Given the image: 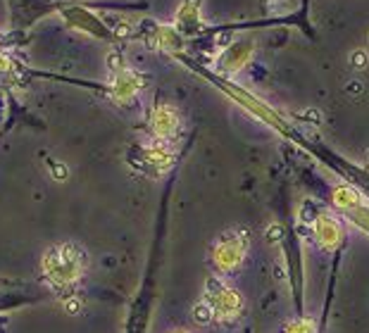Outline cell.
<instances>
[{
  "label": "cell",
  "mask_w": 369,
  "mask_h": 333,
  "mask_svg": "<svg viewBox=\"0 0 369 333\" xmlns=\"http://www.w3.org/2000/svg\"><path fill=\"white\" fill-rule=\"evenodd\" d=\"M191 319H193V324H198V326H210L212 321H215V310H212V305L202 298L191 307Z\"/></svg>",
  "instance_id": "obj_11"
},
{
  "label": "cell",
  "mask_w": 369,
  "mask_h": 333,
  "mask_svg": "<svg viewBox=\"0 0 369 333\" xmlns=\"http://www.w3.org/2000/svg\"><path fill=\"white\" fill-rule=\"evenodd\" d=\"M251 253V236L246 228H229L220 233L210 248V267L215 277H231L241 272Z\"/></svg>",
  "instance_id": "obj_2"
},
{
  "label": "cell",
  "mask_w": 369,
  "mask_h": 333,
  "mask_svg": "<svg viewBox=\"0 0 369 333\" xmlns=\"http://www.w3.org/2000/svg\"><path fill=\"white\" fill-rule=\"evenodd\" d=\"M369 65V53L367 50H352L350 53V67L355 72H362Z\"/></svg>",
  "instance_id": "obj_14"
},
{
  "label": "cell",
  "mask_w": 369,
  "mask_h": 333,
  "mask_svg": "<svg viewBox=\"0 0 369 333\" xmlns=\"http://www.w3.org/2000/svg\"><path fill=\"white\" fill-rule=\"evenodd\" d=\"M282 333H317V324L313 316H303V319L288 321Z\"/></svg>",
  "instance_id": "obj_12"
},
{
  "label": "cell",
  "mask_w": 369,
  "mask_h": 333,
  "mask_svg": "<svg viewBox=\"0 0 369 333\" xmlns=\"http://www.w3.org/2000/svg\"><path fill=\"white\" fill-rule=\"evenodd\" d=\"M205 300L215 310V319L222 324H233L243 316L246 312V300H243L241 290L229 286L224 277H210L205 283Z\"/></svg>",
  "instance_id": "obj_3"
},
{
  "label": "cell",
  "mask_w": 369,
  "mask_h": 333,
  "mask_svg": "<svg viewBox=\"0 0 369 333\" xmlns=\"http://www.w3.org/2000/svg\"><path fill=\"white\" fill-rule=\"evenodd\" d=\"M198 17H200L198 0H186V3L181 5L179 17H176V22H179V24H189V22H196V19H198Z\"/></svg>",
  "instance_id": "obj_13"
},
{
  "label": "cell",
  "mask_w": 369,
  "mask_h": 333,
  "mask_svg": "<svg viewBox=\"0 0 369 333\" xmlns=\"http://www.w3.org/2000/svg\"><path fill=\"white\" fill-rule=\"evenodd\" d=\"M331 205H334L336 210H341L348 215V212H352V210H357V207L365 205V200H362V193L355 189V186L341 184L331 191Z\"/></svg>",
  "instance_id": "obj_8"
},
{
  "label": "cell",
  "mask_w": 369,
  "mask_h": 333,
  "mask_svg": "<svg viewBox=\"0 0 369 333\" xmlns=\"http://www.w3.org/2000/svg\"><path fill=\"white\" fill-rule=\"evenodd\" d=\"M141 153H143L145 166L155 169L158 174H162V171L171 169V164H174V160H176V150H174V145H171L169 140H158V138H153L150 143L143 145Z\"/></svg>",
  "instance_id": "obj_6"
},
{
  "label": "cell",
  "mask_w": 369,
  "mask_h": 333,
  "mask_svg": "<svg viewBox=\"0 0 369 333\" xmlns=\"http://www.w3.org/2000/svg\"><path fill=\"white\" fill-rule=\"evenodd\" d=\"M181 129V117L176 112V107L171 105H158L150 117V131H153V138L158 140H174L176 133Z\"/></svg>",
  "instance_id": "obj_5"
},
{
  "label": "cell",
  "mask_w": 369,
  "mask_h": 333,
  "mask_svg": "<svg viewBox=\"0 0 369 333\" xmlns=\"http://www.w3.org/2000/svg\"><path fill=\"white\" fill-rule=\"evenodd\" d=\"M50 171H53V176L57 181H65L67 176H70V169H67V164H62V162H55L50 166Z\"/></svg>",
  "instance_id": "obj_17"
},
{
  "label": "cell",
  "mask_w": 369,
  "mask_h": 333,
  "mask_svg": "<svg viewBox=\"0 0 369 333\" xmlns=\"http://www.w3.org/2000/svg\"><path fill=\"white\" fill-rule=\"evenodd\" d=\"M346 91H348V96H362L365 93V83L362 81H348L346 83Z\"/></svg>",
  "instance_id": "obj_16"
},
{
  "label": "cell",
  "mask_w": 369,
  "mask_h": 333,
  "mask_svg": "<svg viewBox=\"0 0 369 333\" xmlns=\"http://www.w3.org/2000/svg\"><path fill=\"white\" fill-rule=\"evenodd\" d=\"M284 233H286V231H284L282 224L274 222V224H269V226H267V231H264V238H267L269 243H282Z\"/></svg>",
  "instance_id": "obj_15"
},
{
  "label": "cell",
  "mask_w": 369,
  "mask_h": 333,
  "mask_svg": "<svg viewBox=\"0 0 369 333\" xmlns=\"http://www.w3.org/2000/svg\"><path fill=\"white\" fill-rule=\"evenodd\" d=\"M65 310L70 312V314H76V312L81 310V300L79 298H67L65 300Z\"/></svg>",
  "instance_id": "obj_18"
},
{
  "label": "cell",
  "mask_w": 369,
  "mask_h": 333,
  "mask_svg": "<svg viewBox=\"0 0 369 333\" xmlns=\"http://www.w3.org/2000/svg\"><path fill=\"white\" fill-rule=\"evenodd\" d=\"M88 267H91L88 250L76 241L55 243L41 257V272L45 283L60 295L72 293L86 279Z\"/></svg>",
  "instance_id": "obj_1"
},
{
  "label": "cell",
  "mask_w": 369,
  "mask_h": 333,
  "mask_svg": "<svg viewBox=\"0 0 369 333\" xmlns=\"http://www.w3.org/2000/svg\"><path fill=\"white\" fill-rule=\"evenodd\" d=\"M253 48L255 45L251 43V41H241V43H233L231 48L224 53V67L229 72H238L241 67H246L248 65V60L253 57Z\"/></svg>",
  "instance_id": "obj_9"
},
{
  "label": "cell",
  "mask_w": 369,
  "mask_h": 333,
  "mask_svg": "<svg viewBox=\"0 0 369 333\" xmlns=\"http://www.w3.org/2000/svg\"><path fill=\"white\" fill-rule=\"evenodd\" d=\"M313 231H315V243L319 250H324V253H334V250L341 248L343 226H341L339 217H334L331 212H319V215L315 217Z\"/></svg>",
  "instance_id": "obj_4"
},
{
  "label": "cell",
  "mask_w": 369,
  "mask_h": 333,
  "mask_svg": "<svg viewBox=\"0 0 369 333\" xmlns=\"http://www.w3.org/2000/svg\"><path fill=\"white\" fill-rule=\"evenodd\" d=\"M169 333H191V331H184V329H171Z\"/></svg>",
  "instance_id": "obj_19"
},
{
  "label": "cell",
  "mask_w": 369,
  "mask_h": 333,
  "mask_svg": "<svg viewBox=\"0 0 369 333\" xmlns=\"http://www.w3.org/2000/svg\"><path fill=\"white\" fill-rule=\"evenodd\" d=\"M155 36H158V48H162L165 53H179L181 50V39L171 27H160Z\"/></svg>",
  "instance_id": "obj_10"
},
{
  "label": "cell",
  "mask_w": 369,
  "mask_h": 333,
  "mask_svg": "<svg viewBox=\"0 0 369 333\" xmlns=\"http://www.w3.org/2000/svg\"><path fill=\"white\" fill-rule=\"evenodd\" d=\"M112 98L114 103H119V105H129V103H134V98L141 93L143 88V79L136 74L134 69H119L114 72V79H112Z\"/></svg>",
  "instance_id": "obj_7"
}]
</instances>
